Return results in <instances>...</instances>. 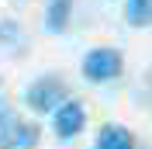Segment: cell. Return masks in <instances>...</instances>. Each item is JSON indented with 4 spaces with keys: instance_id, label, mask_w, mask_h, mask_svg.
I'll list each match as a JSON object with an SVG mask.
<instances>
[{
    "instance_id": "cell-1",
    "label": "cell",
    "mask_w": 152,
    "mask_h": 149,
    "mask_svg": "<svg viewBox=\"0 0 152 149\" xmlns=\"http://www.w3.org/2000/svg\"><path fill=\"white\" fill-rule=\"evenodd\" d=\"M69 101V87H66V80L62 76H38L35 83L24 90V104H28L31 111H38V114H56L62 104Z\"/></svg>"
},
{
    "instance_id": "cell-2",
    "label": "cell",
    "mask_w": 152,
    "mask_h": 149,
    "mask_svg": "<svg viewBox=\"0 0 152 149\" xmlns=\"http://www.w3.org/2000/svg\"><path fill=\"white\" fill-rule=\"evenodd\" d=\"M121 66H124V59H121L118 49L100 45V49H90V52H86L83 76L90 80V83H107V80H114V76H121Z\"/></svg>"
},
{
    "instance_id": "cell-3",
    "label": "cell",
    "mask_w": 152,
    "mask_h": 149,
    "mask_svg": "<svg viewBox=\"0 0 152 149\" xmlns=\"http://www.w3.org/2000/svg\"><path fill=\"white\" fill-rule=\"evenodd\" d=\"M52 121H56V135H59V139H73V135L83 132L86 111H83V104H80V101H66L56 114H52Z\"/></svg>"
},
{
    "instance_id": "cell-4",
    "label": "cell",
    "mask_w": 152,
    "mask_h": 149,
    "mask_svg": "<svg viewBox=\"0 0 152 149\" xmlns=\"http://www.w3.org/2000/svg\"><path fill=\"white\" fill-rule=\"evenodd\" d=\"M94 149H135V135L124 125H104Z\"/></svg>"
},
{
    "instance_id": "cell-5",
    "label": "cell",
    "mask_w": 152,
    "mask_h": 149,
    "mask_svg": "<svg viewBox=\"0 0 152 149\" xmlns=\"http://www.w3.org/2000/svg\"><path fill=\"white\" fill-rule=\"evenodd\" d=\"M69 14H73V0H52L45 10V28L48 31H66L69 28Z\"/></svg>"
},
{
    "instance_id": "cell-6",
    "label": "cell",
    "mask_w": 152,
    "mask_h": 149,
    "mask_svg": "<svg viewBox=\"0 0 152 149\" xmlns=\"http://www.w3.org/2000/svg\"><path fill=\"white\" fill-rule=\"evenodd\" d=\"M124 18L132 28H149L152 24V0H124Z\"/></svg>"
},
{
    "instance_id": "cell-7",
    "label": "cell",
    "mask_w": 152,
    "mask_h": 149,
    "mask_svg": "<svg viewBox=\"0 0 152 149\" xmlns=\"http://www.w3.org/2000/svg\"><path fill=\"white\" fill-rule=\"evenodd\" d=\"M18 128H21V118L10 111V108H0V149H14Z\"/></svg>"
},
{
    "instance_id": "cell-8",
    "label": "cell",
    "mask_w": 152,
    "mask_h": 149,
    "mask_svg": "<svg viewBox=\"0 0 152 149\" xmlns=\"http://www.w3.org/2000/svg\"><path fill=\"white\" fill-rule=\"evenodd\" d=\"M38 125L35 121H21V128H18V142H14V149H31L38 142Z\"/></svg>"
}]
</instances>
